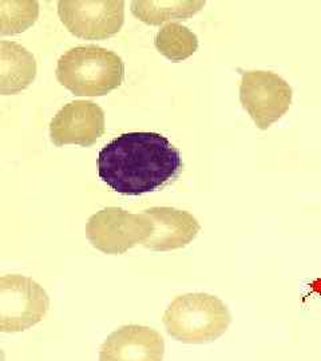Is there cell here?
I'll list each match as a JSON object with an SVG mask.
<instances>
[{
    "label": "cell",
    "instance_id": "cell-2",
    "mask_svg": "<svg viewBox=\"0 0 321 361\" xmlns=\"http://www.w3.org/2000/svg\"><path fill=\"white\" fill-rule=\"evenodd\" d=\"M55 73L58 82L74 95L103 97L123 83L125 63L116 52L87 44L63 54Z\"/></svg>",
    "mask_w": 321,
    "mask_h": 361
},
{
    "label": "cell",
    "instance_id": "cell-11",
    "mask_svg": "<svg viewBox=\"0 0 321 361\" xmlns=\"http://www.w3.org/2000/svg\"><path fill=\"white\" fill-rule=\"evenodd\" d=\"M37 61L32 52L19 43L0 42V92L13 95L27 87L37 77Z\"/></svg>",
    "mask_w": 321,
    "mask_h": 361
},
{
    "label": "cell",
    "instance_id": "cell-9",
    "mask_svg": "<svg viewBox=\"0 0 321 361\" xmlns=\"http://www.w3.org/2000/svg\"><path fill=\"white\" fill-rule=\"evenodd\" d=\"M165 340L150 326L128 324L111 332L99 349V361H164Z\"/></svg>",
    "mask_w": 321,
    "mask_h": 361
},
{
    "label": "cell",
    "instance_id": "cell-12",
    "mask_svg": "<svg viewBox=\"0 0 321 361\" xmlns=\"http://www.w3.org/2000/svg\"><path fill=\"white\" fill-rule=\"evenodd\" d=\"M205 1L197 0H161V1H133L131 13L143 23L150 26H159L162 23H177L186 20L200 13L205 7Z\"/></svg>",
    "mask_w": 321,
    "mask_h": 361
},
{
    "label": "cell",
    "instance_id": "cell-3",
    "mask_svg": "<svg viewBox=\"0 0 321 361\" xmlns=\"http://www.w3.org/2000/svg\"><path fill=\"white\" fill-rule=\"evenodd\" d=\"M231 323L226 304L209 293L176 297L164 313L167 335L182 344H207L225 335Z\"/></svg>",
    "mask_w": 321,
    "mask_h": 361
},
{
    "label": "cell",
    "instance_id": "cell-7",
    "mask_svg": "<svg viewBox=\"0 0 321 361\" xmlns=\"http://www.w3.org/2000/svg\"><path fill=\"white\" fill-rule=\"evenodd\" d=\"M58 15L66 28L77 38L103 40L116 35L125 22V1L95 0L58 3Z\"/></svg>",
    "mask_w": 321,
    "mask_h": 361
},
{
    "label": "cell",
    "instance_id": "cell-5",
    "mask_svg": "<svg viewBox=\"0 0 321 361\" xmlns=\"http://www.w3.org/2000/svg\"><path fill=\"white\" fill-rule=\"evenodd\" d=\"M152 232L153 224L145 213L135 214L122 207H104L86 224L89 243L104 255H125L131 247L142 245Z\"/></svg>",
    "mask_w": 321,
    "mask_h": 361
},
{
    "label": "cell",
    "instance_id": "cell-4",
    "mask_svg": "<svg viewBox=\"0 0 321 361\" xmlns=\"http://www.w3.org/2000/svg\"><path fill=\"white\" fill-rule=\"evenodd\" d=\"M50 310V297L43 286L22 274L0 279V331L19 334L40 323Z\"/></svg>",
    "mask_w": 321,
    "mask_h": 361
},
{
    "label": "cell",
    "instance_id": "cell-14",
    "mask_svg": "<svg viewBox=\"0 0 321 361\" xmlns=\"http://www.w3.org/2000/svg\"><path fill=\"white\" fill-rule=\"evenodd\" d=\"M39 16V3L1 0L0 1V35H15L32 26Z\"/></svg>",
    "mask_w": 321,
    "mask_h": 361
},
{
    "label": "cell",
    "instance_id": "cell-1",
    "mask_svg": "<svg viewBox=\"0 0 321 361\" xmlns=\"http://www.w3.org/2000/svg\"><path fill=\"white\" fill-rule=\"evenodd\" d=\"M182 169L180 152L158 133H126L107 143L98 157L99 178L116 193H152Z\"/></svg>",
    "mask_w": 321,
    "mask_h": 361
},
{
    "label": "cell",
    "instance_id": "cell-8",
    "mask_svg": "<svg viewBox=\"0 0 321 361\" xmlns=\"http://www.w3.org/2000/svg\"><path fill=\"white\" fill-rule=\"evenodd\" d=\"M104 129V111L99 104L73 101L64 104L52 118L50 137L56 147L64 145L90 147L102 137Z\"/></svg>",
    "mask_w": 321,
    "mask_h": 361
},
{
    "label": "cell",
    "instance_id": "cell-13",
    "mask_svg": "<svg viewBox=\"0 0 321 361\" xmlns=\"http://www.w3.org/2000/svg\"><path fill=\"white\" fill-rule=\"evenodd\" d=\"M155 47L171 62H182L190 58L198 49V38L188 27L180 23H167L155 39Z\"/></svg>",
    "mask_w": 321,
    "mask_h": 361
},
{
    "label": "cell",
    "instance_id": "cell-10",
    "mask_svg": "<svg viewBox=\"0 0 321 361\" xmlns=\"http://www.w3.org/2000/svg\"><path fill=\"white\" fill-rule=\"evenodd\" d=\"M153 224L152 235L142 244L153 252H170L189 245L201 231L192 213L176 207H155L143 212Z\"/></svg>",
    "mask_w": 321,
    "mask_h": 361
},
{
    "label": "cell",
    "instance_id": "cell-6",
    "mask_svg": "<svg viewBox=\"0 0 321 361\" xmlns=\"http://www.w3.org/2000/svg\"><path fill=\"white\" fill-rule=\"evenodd\" d=\"M293 98L291 85L276 73L245 71L240 82V102L260 130H268L289 110Z\"/></svg>",
    "mask_w": 321,
    "mask_h": 361
}]
</instances>
